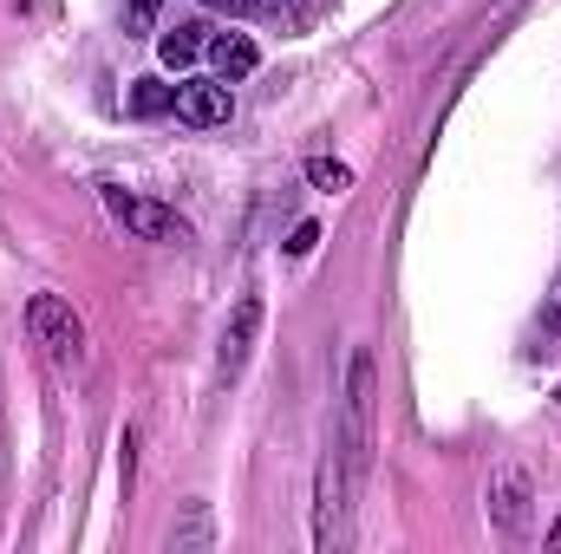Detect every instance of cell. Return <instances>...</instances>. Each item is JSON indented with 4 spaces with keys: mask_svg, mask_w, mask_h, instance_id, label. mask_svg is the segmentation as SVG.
Masks as SVG:
<instances>
[{
    "mask_svg": "<svg viewBox=\"0 0 561 554\" xmlns=\"http://www.w3.org/2000/svg\"><path fill=\"white\" fill-rule=\"evenodd\" d=\"M373 399H379V366L373 353H353V372H346V424H340V443H333V463L346 470L353 496L373 470Z\"/></svg>",
    "mask_w": 561,
    "mask_h": 554,
    "instance_id": "obj_1",
    "label": "cell"
},
{
    "mask_svg": "<svg viewBox=\"0 0 561 554\" xmlns=\"http://www.w3.org/2000/svg\"><path fill=\"white\" fill-rule=\"evenodd\" d=\"M26 326H33V346H46L53 366H66V372L85 366V320L72 313V300L33 293V300H26Z\"/></svg>",
    "mask_w": 561,
    "mask_h": 554,
    "instance_id": "obj_2",
    "label": "cell"
},
{
    "mask_svg": "<svg viewBox=\"0 0 561 554\" xmlns=\"http://www.w3.org/2000/svg\"><path fill=\"white\" fill-rule=\"evenodd\" d=\"M105 209L138 235V242H190V222L176 216V209H163V203H150V196H131V189H105Z\"/></svg>",
    "mask_w": 561,
    "mask_h": 554,
    "instance_id": "obj_3",
    "label": "cell"
},
{
    "mask_svg": "<svg viewBox=\"0 0 561 554\" xmlns=\"http://www.w3.org/2000/svg\"><path fill=\"white\" fill-rule=\"evenodd\" d=\"M229 112H236L229 79H183V85H176V118H183V125L209 131V125H229Z\"/></svg>",
    "mask_w": 561,
    "mask_h": 554,
    "instance_id": "obj_4",
    "label": "cell"
},
{
    "mask_svg": "<svg viewBox=\"0 0 561 554\" xmlns=\"http://www.w3.org/2000/svg\"><path fill=\"white\" fill-rule=\"evenodd\" d=\"M255 333H262V300H255V293H242V300H236V313H229V326H222V379H236V372L249 366Z\"/></svg>",
    "mask_w": 561,
    "mask_h": 554,
    "instance_id": "obj_5",
    "label": "cell"
},
{
    "mask_svg": "<svg viewBox=\"0 0 561 554\" xmlns=\"http://www.w3.org/2000/svg\"><path fill=\"white\" fill-rule=\"evenodd\" d=\"M490 516L503 535H529V476L523 470H496L490 483Z\"/></svg>",
    "mask_w": 561,
    "mask_h": 554,
    "instance_id": "obj_6",
    "label": "cell"
},
{
    "mask_svg": "<svg viewBox=\"0 0 561 554\" xmlns=\"http://www.w3.org/2000/svg\"><path fill=\"white\" fill-rule=\"evenodd\" d=\"M209 59H216V72L236 85V79H249L255 66H262V53H255V39L249 33H216L209 39Z\"/></svg>",
    "mask_w": 561,
    "mask_h": 554,
    "instance_id": "obj_7",
    "label": "cell"
},
{
    "mask_svg": "<svg viewBox=\"0 0 561 554\" xmlns=\"http://www.w3.org/2000/svg\"><path fill=\"white\" fill-rule=\"evenodd\" d=\"M203 33H209V26H196V20H190V26H176V33H163V66H196V59L209 53V39H203Z\"/></svg>",
    "mask_w": 561,
    "mask_h": 554,
    "instance_id": "obj_8",
    "label": "cell"
},
{
    "mask_svg": "<svg viewBox=\"0 0 561 554\" xmlns=\"http://www.w3.org/2000/svg\"><path fill=\"white\" fill-rule=\"evenodd\" d=\"M131 112H138V118H163V112H176V85H163V79H138V85H131Z\"/></svg>",
    "mask_w": 561,
    "mask_h": 554,
    "instance_id": "obj_9",
    "label": "cell"
},
{
    "mask_svg": "<svg viewBox=\"0 0 561 554\" xmlns=\"http://www.w3.org/2000/svg\"><path fill=\"white\" fill-rule=\"evenodd\" d=\"M307 183H313V189H327V196H340V189L353 183V170H346V163H333V157H313V163H307Z\"/></svg>",
    "mask_w": 561,
    "mask_h": 554,
    "instance_id": "obj_10",
    "label": "cell"
},
{
    "mask_svg": "<svg viewBox=\"0 0 561 554\" xmlns=\"http://www.w3.org/2000/svg\"><path fill=\"white\" fill-rule=\"evenodd\" d=\"M203 542H209V516H203V503H196V509H190V522L170 535V549H203Z\"/></svg>",
    "mask_w": 561,
    "mask_h": 554,
    "instance_id": "obj_11",
    "label": "cell"
},
{
    "mask_svg": "<svg viewBox=\"0 0 561 554\" xmlns=\"http://www.w3.org/2000/svg\"><path fill=\"white\" fill-rule=\"evenodd\" d=\"M157 13H163V0H131V7H125V33H150Z\"/></svg>",
    "mask_w": 561,
    "mask_h": 554,
    "instance_id": "obj_12",
    "label": "cell"
},
{
    "mask_svg": "<svg viewBox=\"0 0 561 554\" xmlns=\"http://www.w3.org/2000/svg\"><path fill=\"white\" fill-rule=\"evenodd\" d=\"M313 242H320V222H300V229L287 235V255H313Z\"/></svg>",
    "mask_w": 561,
    "mask_h": 554,
    "instance_id": "obj_13",
    "label": "cell"
},
{
    "mask_svg": "<svg viewBox=\"0 0 561 554\" xmlns=\"http://www.w3.org/2000/svg\"><path fill=\"white\" fill-rule=\"evenodd\" d=\"M203 7H209V13H249L255 0H203Z\"/></svg>",
    "mask_w": 561,
    "mask_h": 554,
    "instance_id": "obj_14",
    "label": "cell"
},
{
    "mask_svg": "<svg viewBox=\"0 0 561 554\" xmlns=\"http://www.w3.org/2000/svg\"><path fill=\"white\" fill-rule=\"evenodd\" d=\"M549 549H561V522H556V535H549Z\"/></svg>",
    "mask_w": 561,
    "mask_h": 554,
    "instance_id": "obj_15",
    "label": "cell"
}]
</instances>
